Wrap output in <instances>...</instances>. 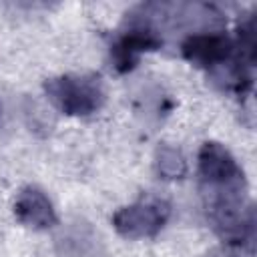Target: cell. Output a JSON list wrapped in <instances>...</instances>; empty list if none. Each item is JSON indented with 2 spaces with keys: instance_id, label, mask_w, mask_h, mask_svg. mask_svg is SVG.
Returning <instances> with one entry per match:
<instances>
[{
  "instance_id": "1",
  "label": "cell",
  "mask_w": 257,
  "mask_h": 257,
  "mask_svg": "<svg viewBox=\"0 0 257 257\" xmlns=\"http://www.w3.org/2000/svg\"><path fill=\"white\" fill-rule=\"evenodd\" d=\"M199 177L207 197L209 217L245 205V175L233 155L219 143L207 141L199 149Z\"/></svg>"
},
{
  "instance_id": "2",
  "label": "cell",
  "mask_w": 257,
  "mask_h": 257,
  "mask_svg": "<svg viewBox=\"0 0 257 257\" xmlns=\"http://www.w3.org/2000/svg\"><path fill=\"white\" fill-rule=\"evenodd\" d=\"M163 46L161 28L153 22L147 10L137 6L124 16L122 30L116 40L110 44V62L116 72H131L145 52L159 50Z\"/></svg>"
},
{
  "instance_id": "3",
  "label": "cell",
  "mask_w": 257,
  "mask_h": 257,
  "mask_svg": "<svg viewBox=\"0 0 257 257\" xmlns=\"http://www.w3.org/2000/svg\"><path fill=\"white\" fill-rule=\"evenodd\" d=\"M50 104L68 116L94 114L104 104V86L98 74H62L44 82Z\"/></svg>"
},
{
  "instance_id": "4",
  "label": "cell",
  "mask_w": 257,
  "mask_h": 257,
  "mask_svg": "<svg viewBox=\"0 0 257 257\" xmlns=\"http://www.w3.org/2000/svg\"><path fill=\"white\" fill-rule=\"evenodd\" d=\"M171 205L161 199L147 195L133 205L118 209L112 217V225L124 239H147L155 237L169 221Z\"/></svg>"
},
{
  "instance_id": "5",
  "label": "cell",
  "mask_w": 257,
  "mask_h": 257,
  "mask_svg": "<svg viewBox=\"0 0 257 257\" xmlns=\"http://www.w3.org/2000/svg\"><path fill=\"white\" fill-rule=\"evenodd\" d=\"M181 54L191 64L211 72L237 54V44L235 38H231L223 30L191 32L181 42Z\"/></svg>"
},
{
  "instance_id": "6",
  "label": "cell",
  "mask_w": 257,
  "mask_h": 257,
  "mask_svg": "<svg viewBox=\"0 0 257 257\" xmlns=\"http://www.w3.org/2000/svg\"><path fill=\"white\" fill-rule=\"evenodd\" d=\"M16 219L30 229H50L58 217L48 195L38 187H24L14 201Z\"/></svg>"
},
{
  "instance_id": "7",
  "label": "cell",
  "mask_w": 257,
  "mask_h": 257,
  "mask_svg": "<svg viewBox=\"0 0 257 257\" xmlns=\"http://www.w3.org/2000/svg\"><path fill=\"white\" fill-rule=\"evenodd\" d=\"M155 171L165 181H177L187 175V161L177 147L163 143L155 151Z\"/></svg>"
}]
</instances>
